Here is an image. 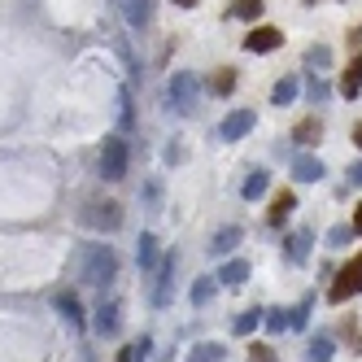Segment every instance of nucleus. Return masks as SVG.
<instances>
[{
  "label": "nucleus",
  "instance_id": "28",
  "mask_svg": "<svg viewBox=\"0 0 362 362\" xmlns=\"http://www.w3.org/2000/svg\"><path fill=\"white\" fill-rule=\"evenodd\" d=\"M231 83H236V70H218V74H214V96H227Z\"/></svg>",
  "mask_w": 362,
  "mask_h": 362
},
{
  "label": "nucleus",
  "instance_id": "18",
  "mask_svg": "<svg viewBox=\"0 0 362 362\" xmlns=\"http://www.w3.org/2000/svg\"><path fill=\"white\" fill-rule=\"evenodd\" d=\"M310 240H315V231H293L288 236V262H305V253H310Z\"/></svg>",
  "mask_w": 362,
  "mask_h": 362
},
{
  "label": "nucleus",
  "instance_id": "3",
  "mask_svg": "<svg viewBox=\"0 0 362 362\" xmlns=\"http://www.w3.org/2000/svg\"><path fill=\"white\" fill-rule=\"evenodd\" d=\"M100 175H105L110 184H118V179L127 175V140L122 136H105V148H100Z\"/></svg>",
  "mask_w": 362,
  "mask_h": 362
},
{
  "label": "nucleus",
  "instance_id": "10",
  "mask_svg": "<svg viewBox=\"0 0 362 362\" xmlns=\"http://www.w3.org/2000/svg\"><path fill=\"white\" fill-rule=\"evenodd\" d=\"M53 305H57V315H62L74 332L83 327V305H79V297H74V293H66V288H62V293L53 297Z\"/></svg>",
  "mask_w": 362,
  "mask_h": 362
},
{
  "label": "nucleus",
  "instance_id": "17",
  "mask_svg": "<svg viewBox=\"0 0 362 362\" xmlns=\"http://www.w3.org/2000/svg\"><path fill=\"white\" fill-rule=\"evenodd\" d=\"M341 92H345V96H349V100H354V96H358V92H362V53H358V57H354V62H349V70H345V74H341Z\"/></svg>",
  "mask_w": 362,
  "mask_h": 362
},
{
  "label": "nucleus",
  "instance_id": "9",
  "mask_svg": "<svg viewBox=\"0 0 362 362\" xmlns=\"http://www.w3.org/2000/svg\"><path fill=\"white\" fill-rule=\"evenodd\" d=\"M170 279H175V253L162 257L158 267V284H153V305H170Z\"/></svg>",
  "mask_w": 362,
  "mask_h": 362
},
{
  "label": "nucleus",
  "instance_id": "21",
  "mask_svg": "<svg viewBox=\"0 0 362 362\" xmlns=\"http://www.w3.org/2000/svg\"><path fill=\"white\" fill-rule=\"evenodd\" d=\"M305 66L315 70V74H319V70H327V66H332V48H327V44H315V48L305 53Z\"/></svg>",
  "mask_w": 362,
  "mask_h": 362
},
{
  "label": "nucleus",
  "instance_id": "31",
  "mask_svg": "<svg viewBox=\"0 0 362 362\" xmlns=\"http://www.w3.org/2000/svg\"><path fill=\"white\" fill-rule=\"evenodd\" d=\"M310 100H327V83L319 79V74H315V79H310Z\"/></svg>",
  "mask_w": 362,
  "mask_h": 362
},
{
  "label": "nucleus",
  "instance_id": "22",
  "mask_svg": "<svg viewBox=\"0 0 362 362\" xmlns=\"http://www.w3.org/2000/svg\"><path fill=\"white\" fill-rule=\"evenodd\" d=\"M319 132H323V127H319V118H305V122H297L293 140H297V144H315V140H319Z\"/></svg>",
  "mask_w": 362,
  "mask_h": 362
},
{
  "label": "nucleus",
  "instance_id": "2",
  "mask_svg": "<svg viewBox=\"0 0 362 362\" xmlns=\"http://www.w3.org/2000/svg\"><path fill=\"white\" fill-rule=\"evenodd\" d=\"M197 96H201V83H197V74L179 70L175 79H170V88H166V100H170V110H175V114H184V118H192V114H197Z\"/></svg>",
  "mask_w": 362,
  "mask_h": 362
},
{
  "label": "nucleus",
  "instance_id": "37",
  "mask_svg": "<svg viewBox=\"0 0 362 362\" xmlns=\"http://www.w3.org/2000/svg\"><path fill=\"white\" fill-rule=\"evenodd\" d=\"M354 231H362V205H358V214H354Z\"/></svg>",
  "mask_w": 362,
  "mask_h": 362
},
{
  "label": "nucleus",
  "instance_id": "15",
  "mask_svg": "<svg viewBox=\"0 0 362 362\" xmlns=\"http://www.w3.org/2000/svg\"><path fill=\"white\" fill-rule=\"evenodd\" d=\"M136 262H140V271H153V267H158V236H153V231H144V236H140Z\"/></svg>",
  "mask_w": 362,
  "mask_h": 362
},
{
  "label": "nucleus",
  "instance_id": "38",
  "mask_svg": "<svg viewBox=\"0 0 362 362\" xmlns=\"http://www.w3.org/2000/svg\"><path fill=\"white\" fill-rule=\"evenodd\" d=\"M118 362H132V349H122V354H118Z\"/></svg>",
  "mask_w": 362,
  "mask_h": 362
},
{
  "label": "nucleus",
  "instance_id": "23",
  "mask_svg": "<svg viewBox=\"0 0 362 362\" xmlns=\"http://www.w3.org/2000/svg\"><path fill=\"white\" fill-rule=\"evenodd\" d=\"M210 297H214V275H201V279L192 284V305L201 310V305L210 301Z\"/></svg>",
  "mask_w": 362,
  "mask_h": 362
},
{
  "label": "nucleus",
  "instance_id": "33",
  "mask_svg": "<svg viewBox=\"0 0 362 362\" xmlns=\"http://www.w3.org/2000/svg\"><path fill=\"white\" fill-rule=\"evenodd\" d=\"M253 362H275V358L267 354V345H253Z\"/></svg>",
  "mask_w": 362,
  "mask_h": 362
},
{
  "label": "nucleus",
  "instance_id": "4",
  "mask_svg": "<svg viewBox=\"0 0 362 362\" xmlns=\"http://www.w3.org/2000/svg\"><path fill=\"white\" fill-rule=\"evenodd\" d=\"M354 293H362V253H354V257H349V267L336 275V284L327 288V297H332V301H349Z\"/></svg>",
  "mask_w": 362,
  "mask_h": 362
},
{
  "label": "nucleus",
  "instance_id": "16",
  "mask_svg": "<svg viewBox=\"0 0 362 362\" xmlns=\"http://www.w3.org/2000/svg\"><path fill=\"white\" fill-rule=\"evenodd\" d=\"M267 188H271V175L267 170H249V179H245V201H262L267 197Z\"/></svg>",
  "mask_w": 362,
  "mask_h": 362
},
{
  "label": "nucleus",
  "instance_id": "27",
  "mask_svg": "<svg viewBox=\"0 0 362 362\" xmlns=\"http://www.w3.org/2000/svg\"><path fill=\"white\" fill-rule=\"evenodd\" d=\"M262 323H267V332H275V336H279V332H288V310H271Z\"/></svg>",
  "mask_w": 362,
  "mask_h": 362
},
{
  "label": "nucleus",
  "instance_id": "29",
  "mask_svg": "<svg viewBox=\"0 0 362 362\" xmlns=\"http://www.w3.org/2000/svg\"><path fill=\"white\" fill-rule=\"evenodd\" d=\"M327 358H332V341H327V336H319V341L310 345V362H327Z\"/></svg>",
  "mask_w": 362,
  "mask_h": 362
},
{
  "label": "nucleus",
  "instance_id": "8",
  "mask_svg": "<svg viewBox=\"0 0 362 362\" xmlns=\"http://www.w3.org/2000/svg\"><path fill=\"white\" fill-rule=\"evenodd\" d=\"M279 44H284L279 27H257V31H249V35H245V48H249V53H275Z\"/></svg>",
  "mask_w": 362,
  "mask_h": 362
},
{
  "label": "nucleus",
  "instance_id": "34",
  "mask_svg": "<svg viewBox=\"0 0 362 362\" xmlns=\"http://www.w3.org/2000/svg\"><path fill=\"white\" fill-rule=\"evenodd\" d=\"M349 184H358V188H362V162H354V166H349Z\"/></svg>",
  "mask_w": 362,
  "mask_h": 362
},
{
  "label": "nucleus",
  "instance_id": "12",
  "mask_svg": "<svg viewBox=\"0 0 362 362\" xmlns=\"http://www.w3.org/2000/svg\"><path fill=\"white\" fill-rule=\"evenodd\" d=\"M293 179H297V184H319V179H323V162L310 158V153H301V158H293Z\"/></svg>",
  "mask_w": 362,
  "mask_h": 362
},
{
  "label": "nucleus",
  "instance_id": "36",
  "mask_svg": "<svg viewBox=\"0 0 362 362\" xmlns=\"http://www.w3.org/2000/svg\"><path fill=\"white\" fill-rule=\"evenodd\" d=\"M354 144H358V148H362V122H358V127H354Z\"/></svg>",
  "mask_w": 362,
  "mask_h": 362
},
{
  "label": "nucleus",
  "instance_id": "7",
  "mask_svg": "<svg viewBox=\"0 0 362 362\" xmlns=\"http://www.w3.org/2000/svg\"><path fill=\"white\" fill-rule=\"evenodd\" d=\"M92 327H96V336H118V327H122V305L118 301H100Z\"/></svg>",
  "mask_w": 362,
  "mask_h": 362
},
{
  "label": "nucleus",
  "instance_id": "35",
  "mask_svg": "<svg viewBox=\"0 0 362 362\" xmlns=\"http://www.w3.org/2000/svg\"><path fill=\"white\" fill-rule=\"evenodd\" d=\"M175 5H179V9H197V5H201V0H175Z\"/></svg>",
  "mask_w": 362,
  "mask_h": 362
},
{
  "label": "nucleus",
  "instance_id": "13",
  "mask_svg": "<svg viewBox=\"0 0 362 362\" xmlns=\"http://www.w3.org/2000/svg\"><path fill=\"white\" fill-rule=\"evenodd\" d=\"M240 240H245V231H240V227H218L214 236H210V253H214V257H227Z\"/></svg>",
  "mask_w": 362,
  "mask_h": 362
},
{
  "label": "nucleus",
  "instance_id": "24",
  "mask_svg": "<svg viewBox=\"0 0 362 362\" xmlns=\"http://www.w3.org/2000/svg\"><path fill=\"white\" fill-rule=\"evenodd\" d=\"M188 362H223V345H197L192 354H188Z\"/></svg>",
  "mask_w": 362,
  "mask_h": 362
},
{
  "label": "nucleus",
  "instance_id": "14",
  "mask_svg": "<svg viewBox=\"0 0 362 362\" xmlns=\"http://www.w3.org/2000/svg\"><path fill=\"white\" fill-rule=\"evenodd\" d=\"M218 284H227V288H236V284H245L249 279V262L245 257H231V262H223L218 267V275H214Z\"/></svg>",
  "mask_w": 362,
  "mask_h": 362
},
{
  "label": "nucleus",
  "instance_id": "25",
  "mask_svg": "<svg viewBox=\"0 0 362 362\" xmlns=\"http://www.w3.org/2000/svg\"><path fill=\"white\" fill-rule=\"evenodd\" d=\"M257 323H262V310H245V315H240L236 323H231V327H236V336H249Z\"/></svg>",
  "mask_w": 362,
  "mask_h": 362
},
{
  "label": "nucleus",
  "instance_id": "5",
  "mask_svg": "<svg viewBox=\"0 0 362 362\" xmlns=\"http://www.w3.org/2000/svg\"><path fill=\"white\" fill-rule=\"evenodd\" d=\"M83 223H92L96 231H118L122 227V205L118 201H92L88 214H83Z\"/></svg>",
  "mask_w": 362,
  "mask_h": 362
},
{
  "label": "nucleus",
  "instance_id": "32",
  "mask_svg": "<svg viewBox=\"0 0 362 362\" xmlns=\"http://www.w3.org/2000/svg\"><path fill=\"white\" fill-rule=\"evenodd\" d=\"M349 236H354V227H332V236H327V240H332V245H345Z\"/></svg>",
  "mask_w": 362,
  "mask_h": 362
},
{
  "label": "nucleus",
  "instance_id": "19",
  "mask_svg": "<svg viewBox=\"0 0 362 362\" xmlns=\"http://www.w3.org/2000/svg\"><path fill=\"white\" fill-rule=\"evenodd\" d=\"M297 79H293V74H288V79H279L275 88H271V105H293V100H297Z\"/></svg>",
  "mask_w": 362,
  "mask_h": 362
},
{
  "label": "nucleus",
  "instance_id": "11",
  "mask_svg": "<svg viewBox=\"0 0 362 362\" xmlns=\"http://www.w3.org/2000/svg\"><path fill=\"white\" fill-rule=\"evenodd\" d=\"M118 5H122V18H127V27H132V31H144L148 27V18H153L148 0H118Z\"/></svg>",
  "mask_w": 362,
  "mask_h": 362
},
{
  "label": "nucleus",
  "instance_id": "1",
  "mask_svg": "<svg viewBox=\"0 0 362 362\" xmlns=\"http://www.w3.org/2000/svg\"><path fill=\"white\" fill-rule=\"evenodd\" d=\"M118 275V253L114 245H88L79 257V279L92 284V288H105V284Z\"/></svg>",
  "mask_w": 362,
  "mask_h": 362
},
{
  "label": "nucleus",
  "instance_id": "20",
  "mask_svg": "<svg viewBox=\"0 0 362 362\" xmlns=\"http://www.w3.org/2000/svg\"><path fill=\"white\" fill-rule=\"evenodd\" d=\"M293 205H297V197H293V192H279V197H275V205H271V214H267V218H271V227H279L284 218H288V214H293Z\"/></svg>",
  "mask_w": 362,
  "mask_h": 362
},
{
  "label": "nucleus",
  "instance_id": "6",
  "mask_svg": "<svg viewBox=\"0 0 362 362\" xmlns=\"http://www.w3.org/2000/svg\"><path fill=\"white\" fill-rule=\"evenodd\" d=\"M253 122H257L253 110H231V114L223 118V127H218V136H223V140H240V136L253 132Z\"/></svg>",
  "mask_w": 362,
  "mask_h": 362
},
{
  "label": "nucleus",
  "instance_id": "26",
  "mask_svg": "<svg viewBox=\"0 0 362 362\" xmlns=\"http://www.w3.org/2000/svg\"><path fill=\"white\" fill-rule=\"evenodd\" d=\"M262 5H267V0H240V5L231 9V13H236V18H245V22H253L257 13H262Z\"/></svg>",
  "mask_w": 362,
  "mask_h": 362
},
{
  "label": "nucleus",
  "instance_id": "30",
  "mask_svg": "<svg viewBox=\"0 0 362 362\" xmlns=\"http://www.w3.org/2000/svg\"><path fill=\"white\" fill-rule=\"evenodd\" d=\"M118 118H122V127H132V96H118Z\"/></svg>",
  "mask_w": 362,
  "mask_h": 362
}]
</instances>
